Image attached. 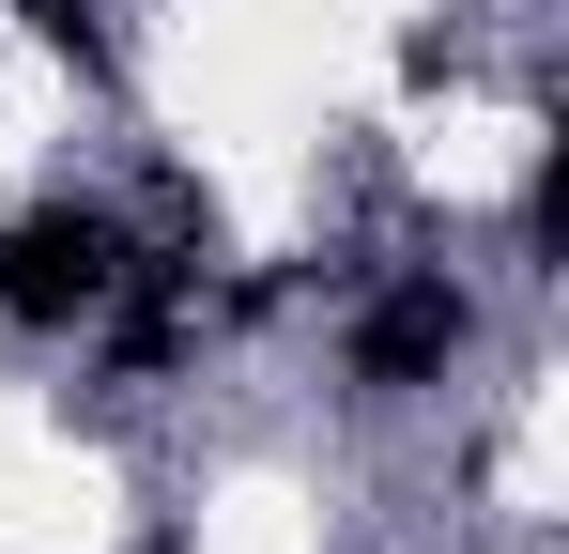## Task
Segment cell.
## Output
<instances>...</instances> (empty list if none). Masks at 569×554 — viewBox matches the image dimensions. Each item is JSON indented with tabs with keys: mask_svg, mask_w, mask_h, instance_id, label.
I'll return each mask as SVG.
<instances>
[{
	"mask_svg": "<svg viewBox=\"0 0 569 554\" xmlns=\"http://www.w3.org/2000/svg\"><path fill=\"white\" fill-rule=\"evenodd\" d=\"M108 277H123V231H108L93 200H47V216L0 231V308L16 324H93Z\"/></svg>",
	"mask_w": 569,
	"mask_h": 554,
	"instance_id": "obj_1",
	"label": "cell"
},
{
	"mask_svg": "<svg viewBox=\"0 0 569 554\" xmlns=\"http://www.w3.org/2000/svg\"><path fill=\"white\" fill-rule=\"evenodd\" d=\"M447 355H462V293L447 277H400L370 324H355V385H431Z\"/></svg>",
	"mask_w": 569,
	"mask_h": 554,
	"instance_id": "obj_2",
	"label": "cell"
},
{
	"mask_svg": "<svg viewBox=\"0 0 569 554\" xmlns=\"http://www.w3.org/2000/svg\"><path fill=\"white\" fill-rule=\"evenodd\" d=\"M16 16H31V31H47V47H62L78 78H93V0H16Z\"/></svg>",
	"mask_w": 569,
	"mask_h": 554,
	"instance_id": "obj_3",
	"label": "cell"
}]
</instances>
